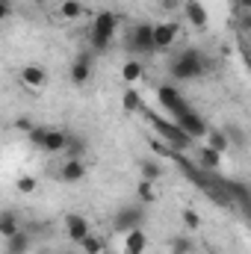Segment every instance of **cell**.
I'll use <instances>...</instances> for the list:
<instances>
[{
  "mask_svg": "<svg viewBox=\"0 0 251 254\" xmlns=\"http://www.w3.org/2000/svg\"><path fill=\"white\" fill-rule=\"evenodd\" d=\"M89 234H92V222H89L83 213H68V216H65V237H68L74 246H80Z\"/></svg>",
  "mask_w": 251,
  "mask_h": 254,
  "instance_id": "52a82bcc",
  "label": "cell"
},
{
  "mask_svg": "<svg viewBox=\"0 0 251 254\" xmlns=\"http://www.w3.org/2000/svg\"><path fill=\"white\" fill-rule=\"evenodd\" d=\"M240 27H243L246 33H251V12H246V9H243V15H240Z\"/></svg>",
  "mask_w": 251,
  "mask_h": 254,
  "instance_id": "d6a6232c",
  "label": "cell"
},
{
  "mask_svg": "<svg viewBox=\"0 0 251 254\" xmlns=\"http://www.w3.org/2000/svg\"><path fill=\"white\" fill-rule=\"evenodd\" d=\"M71 83L74 86H86L89 77H92V54H80L74 63H71V71H68Z\"/></svg>",
  "mask_w": 251,
  "mask_h": 254,
  "instance_id": "8fae6325",
  "label": "cell"
},
{
  "mask_svg": "<svg viewBox=\"0 0 251 254\" xmlns=\"http://www.w3.org/2000/svg\"><path fill=\"white\" fill-rule=\"evenodd\" d=\"M148 249V234L139 228V231H130L125 234V246H122V254H145Z\"/></svg>",
  "mask_w": 251,
  "mask_h": 254,
  "instance_id": "9a60e30c",
  "label": "cell"
},
{
  "mask_svg": "<svg viewBox=\"0 0 251 254\" xmlns=\"http://www.w3.org/2000/svg\"><path fill=\"white\" fill-rule=\"evenodd\" d=\"M207 68H210V63H207V57H204L198 48H184L181 54H175V57L169 60V74H172L175 80H184V83L201 80V77L207 74Z\"/></svg>",
  "mask_w": 251,
  "mask_h": 254,
  "instance_id": "6da1fadb",
  "label": "cell"
},
{
  "mask_svg": "<svg viewBox=\"0 0 251 254\" xmlns=\"http://www.w3.org/2000/svg\"><path fill=\"white\" fill-rule=\"evenodd\" d=\"M181 219H184V228H187V231H198V228H201V216H198L195 210H189V207L181 213Z\"/></svg>",
  "mask_w": 251,
  "mask_h": 254,
  "instance_id": "83f0119b",
  "label": "cell"
},
{
  "mask_svg": "<svg viewBox=\"0 0 251 254\" xmlns=\"http://www.w3.org/2000/svg\"><path fill=\"white\" fill-rule=\"evenodd\" d=\"M169 252H172V254H192V252H195V243L189 240L187 234L172 237V240H169Z\"/></svg>",
  "mask_w": 251,
  "mask_h": 254,
  "instance_id": "484cf974",
  "label": "cell"
},
{
  "mask_svg": "<svg viewBox=\"0 0 251 254\" xmlns=\"http://www.w3.org/2000/svg\"><path fill=\"white\" fill-rule=\"evenodd\" d=\"M48 133H51V127H48V125H36L30 133H27V139H30V145H36V148H45V139H48Z\"/></svg>",
  "mask_w": 251,
  "mask_h": 254,
  "instance_id": "4316f807",
  "label": "cell"
},
{
  "mask_svg": "<svg viewBox=\"0 0 251 254\" xmlns=\"http://www.w3.org/2000/svg\"><path fill=\"white\" fill-rule=\"evenodd\" d=\"M15 187H18V192H21V195H33V192H36V178L24 175V178H21V181H18Z\"/></svg>",
  "mask_w": 251,
  "mask_h": 254,
  "instance_id": "f1b7e54d",
  "label": "cell"
},
{
  "mask_svg": "<svg viewBox=\"0 0 251 254\" xmlns=\"http://www.w3.org/2000/svg\"><path fill=\"white\" fill-rule=\"evenodd\" d=\"M21 228H18V216H15V210H3L0 213V237L3 240H9V237H15Z\"/></svg>",
  "mask_w": 251,
  "mask_h": 254,
  "instance_id": "d6986e66",
  "label": "cell"
},
{
  "mask_svg": "<svg viewBox=\"0 0 251 254\" xmlns=\"http://www.w3.org/2000/svg\"><path fill=\"white\" fill-rule=\"evenodd\" d=\"M145 77V65L139 63V60H127L122 65V80L125 83H136V80H142Z\"/></svg>",
  "mask_w": 251,
  "mask_h": 254,
  "instance_id": "44dd1931",
  "label": "cell"
},
{
  "mask_svg": "<svg viewBox=\"0 0 251 254\" xmlns=\"http://www.w3.org/2000/svg\"><path fill=\"white\" fill-rule=\"evenodd\" d=\"M181 36V24L178 21H160L154 24V45L157 51H172V45L178 42Z\"/></svg>",
  "mask_w": 251,
  "mask_h": 254,
  "instance_id": "ba28073f",
  "label": "cell"
},
{
  "mask_svg": "<svg viewBox=\"0 0 251 254\" xmlns=\"http://www.w3.org/2000/svg\"><path fill=\"white\" fill-rule=\"evenodd\" d=\"M237 3H240V6H243L246 12H251V0H237Z\"/></svg>",
  "mask_w": 251,
  "mask_h": 254,
  "instance_id": "836d02e7",
  "label": "cell"
},
{
  "mask_svg": "<svg viewBox=\"0 0 251 254\" xmlns=\"http://www.w3.org/2000/svg\"><path fill=\"white\" fill-rule=\"evenodd\" d=\"M198 163H201V169L216 172V169L222 166V154H219V151H213L210 145H204V148H198Z\"/></svg>",
  "mask_w": 251,
  "mask_h": 254,
  "instance_id": "ac0fdd59",
  "label": "cell"
},
{
  "mask_svg": "<svg viewBox=\"0 0 251 254\" xmlns=\"http://www.w3.org/2000/svg\"><path fill=\"white\" fill-rule=\"evenodd\" d=\"M207 145H210L213 151H219V154H225V151L231 148V139H228V130H225V127H213V130L207 133Z\"/></svg>",
  "mask_w": 251,
  "mask_h": 254,
  "instance_id": "e0dca14e",
  "label": "cell"
},
{
  "mask_svg": "<svg viewBox=\"0 0 251 254\" xmlns=\"http://www.w3.org/2000/svg\"><path fill=\"white\" fill-rule=\"evenodd\" d=\"M68 139H71V133H65V130H60V127H51V133H48L42 151H48V154H65Z\"/></svg>",
  "mask_w": 251,
  "mask_h": 254,
  "instance_id": "5bb4252c",
  "label": "cell"
},
{
  "mask_svg": "<svg viewBox=\"0 0 251 254\" xmlns=\"http://www.w3.org/2000/svg\"><path fill=\"white\" fill-rule=\"evenodd\" d=\"M15 127H18V130H21V133H30V130H33V122H30V119H18V122H15Z\"/></svg>",
  "mask_w": 251,
  "mask_h": 254,
  "instance_id": "1f68e13d",
  "label": "cell"
},
{
  "mask_svg": "<svg viewBox=\"0 0 251 254\" xmlns=\"http://www.w3.org/2000/svg\"><path fill=\"white\" fill-rule=\"evenodd\" d=\"M6 246H3V254H27L30 252V246H33V237L27 234V231H18L15 237H9V240H3Z\"/></svg>",
  "mask_w": 251,
  "mask_h": 254,
  "instance_id": "2e32d148",
  "label": "cell"
},
{
  "mask_svg": "<svg viewBox=\"0 0 251 254\" xmlns=\"http://www.w3.org/2000/svg\"><path fill=\"white\" fill-rule=\"evenodd\" d=\"M151 122H154L157 133L163 136V142L169 148H189L192 145V136H189L184 127H178V122H160V119H151Z\"/></svg>",
  "mask_w": 251,
  "mask_h": 254,
  "instance_id": "5b68a950",
  "label": "cell"
},
{
  "mask_svg": "<svg viewBox=\"0 0 251 254\" xmlns=\"http://www.w3.org/2000/svg\"><path fill=\"white\" fill-rule=\"evenodd\" d=\"M127 51L136 54V57H148L157 51L154 45V24H136L130 33H127Z\"/></svg>",
  "mask_w": 251,
  "mask_h": 254,
  "instance_id": "277c9868",
  "label": "cell"
},
{
  "mask_svg": "<svg viewBox=\"0 0 251 254\" xmlns=\"http://www.w3.org/2000/svg\"><path fill=\"white\" fill-rule=\"evenodd\" d=\"M228 130V139H231V145H246V136H243V130H237V127H225Z\"/></svg>",
  "mask_w": 251,
  "mask_h": 254,
  "instance_id": "4dcf8cb0",
  "label": "cell"
},
{
  "mask_svg": "<svg viewBox=\"0 0 251 254\" xmlns=\"http://www.w3.org/2000/svg\"><path fill=\"white\" fill-rule=\"evenodd\" d=\"M139 175H142V181H154V184H157L166 172H163V166H160L157 160H142V163H139Z\"/></svg>",
  "mask_w": 251,
  "mask_h": 254,
  "instance_id": "ffe728a7",
  "label": "cell"
},
{
  "mask_svg": "<svg viewBox=\"0 0 251 254\" xmlns=\"http://www.w3.org/2000/svg\"><path fill=\"white\" fill-rule=\"evenodd\" d=\"M63 254H71V252H63Z\"/></svg>",
  "mask_w": 251,
  "mask_h": 254,
  "instance_id": "d590c367",
  "label": "cell"
},
{
  "mask_svg": "<svg viewBox=\"0 0 251 254\" xmlns=\"http://www.w3.org/2000/svg\"><path fill=\"white\" fill-rule=\"evenodd\" d=\"M157 98H160L163 110H166V113H172V119H178V116H184L187 110H192V107L187 104V98H184L175 86H169V83H163V86L157 89Z\"/></svg>",
  "mask_w": 251,
  "mask_h": 254,
  "instance_id": "8992f818",
  "label": "cell"
},
{
  "mask_svg": "<svg viewBox=\"0 0 251 254\" xmlns=\"http://www.w3.org/2000/svg\"><path fill=\"white\" fill-rule=\"evenodd\" d=\"M139 107H142V98H139L136 92H127V95H125V110H127V113H136Z\"/></svg>",
  "mask_w": 251,
  "mask_h": 254,
  "instance_id": "f546056e",
  "label": "cell"
},
{
  "mask_svg": "<svg viewBox=\"0 0 251 254\" xmlns=\"http://www.w3.org/2000/svg\"><path fill=\"white\" fill-rule=\"evenodd\" d=\"M86 148H89V145H86V139L71 133V139H68V148H65V160H83Z\"/></svg>",
  "mask_w": 251,
  "mask_h": 254,
  "instance_id": "7402d4cb",
  "label": "cell"
},
{
  "mask_svg": "<svg viewBox=\"0 0 251 254\" xmlns=\"http://www.w3.org/2000/svg\"><path fill=\"white\" fill-rule=\"evenodd\" d=\"M27 3H42V0H27Z\"/></svg>",
  "mask_w": 251,
  "mask_h": 254,
  "instance_id": "e575fe53",
  "label": "cell"
},
{
  "mask_svg": "<svg viewBox=\"0 0 251 254\" xmlns=\"http://www.w3.org/2000/svg\"><path fill=\"white\" fill-rule=\"evenodd\" d=\"M86 178V163L83 160H65L60 166V181L65 184H80Z\"/></svg>",
  "mask_w": 251,
  "mask_h": 254,
  "instance_id": "7c38bea8",
  "label": "cell"
},
{
  "mask_svg": "<svg viewBox=\"0 0 251 254\" xmlns=\"http://www.w3.org/2000/svg\"><path fill=\"white\" fill-rule=\"evenodd\" d=\"M136 195H139V201H142V204H154V201L160 198V192H157V184H154V181H139Z\"/></svg>",
  "mask_w": 251,
  "mask_h": 254,
  "instance_id": "cb8c5ba5",
  "label": "cell"
},
{
  "mask_svg": "<svg viewBox=\"0 0 251 254\" xmlns=\"http://www.w3.org/2000/svg\"><path fill=\"white\" fill-rule=\"evenodd\" d=\"M172 122H178V127H184L192 139H201V136H207V133H210L207 122H204L195 110H187L184 116H178V119H172Z\"/></svg>",
  "mask_w": 251,
  "mask_h": 254,
  "instance_id": "9c48e42d",
  "label": "cell"
},
{
  "mask_svg": "<svg viewBox=\"0 0 251 254\" xmlns=\"http://www.w3.org/2000/svg\"><path fill=\"white\" fill-rule=\"evenodd\" d=\"M116 33H119V15L116 12H98L92 18V27H89V45L92 51H110L113 42H116Z\"/></svg>",
  "mask_w": 251,
  "mask_h": 254,
  "instance_id": "7a4b0ae2",
  "label": "cell"
},
{
  "mask_svg": "<svg viewBox=\"0 0 251 254\" xmlns=\"http://www.w3.org/2000/svg\"><path fill=\"white\" fill-rule=\"evenodd\" d=\"M145 219H148V213H145L142 204H127L122 210H116V216H113V231L125 237L130 231H139V228L145 225Z\"/></svg>",
  "mask_w": 251,
  "mask_h": 254,
  "instance_id": "3957f363",
  "label": "cell"
},
{
  "mask_svg": "<svg viewBox=\"0 0 251 254\" xmlns=\"http://www.w3.org/2000/svg\"><path fill=\"white\" fill-rule=\"evenodd\" d=\"M48 71L42 68V65H24L21 68V83L27 86V89H33V92H39V89H45L48 86Z\"/></svg>",
  "mask_w": 251,
  "mask_h": 254,
  "instance_id": "30bf717a",
  "label": "cell"
},
{
  "mask_svg": "<svg viewBox=\"0 0 251 254\" xmlns=\"http://www.w3.org/2000/svg\"><path fill=\"white\" fill-rule=\"evenodd\" d=\"M80 252L83 254H104L107 252V240L98 237V234H89V237L80 243Z\"/></svg>",
  "mask_w": 251,
  "mask_h": 254,
  "instance_id": "603a6c76",
  "label": "cell"
},
{
  "mask_svg": "<svg viewBox=\"0 0 251 254\" xmlns=\"http://www.w3.org/2000/svg\"><path fill=\"white\" fill-rule=\"evenodd\" d=\"M184 15H187L189 27H198V30L207 27V9H204L201 0H187L184 3Z\"/></svg>",
  "mask_w": 251,
  "mask_h": 254,
  "instance_id": "4fadbf2b",
  "label": "cell"
},
{
  "mask_svg": "<svg viewBox=\"0 0 251 254\" xmlns=\"http://www.w3.org/2000/svg\"><path fill=\"white\" fill-rule=\"evenodd\" d=\"M80 15H83V3H80V0H63V3H60V18L77 21Z\"/></svg>",
  "mask_w": 251,
  "mask_h": 254,
  "instance_id": "d4e9b609",
  "label": "cell"
}]
</instances>
